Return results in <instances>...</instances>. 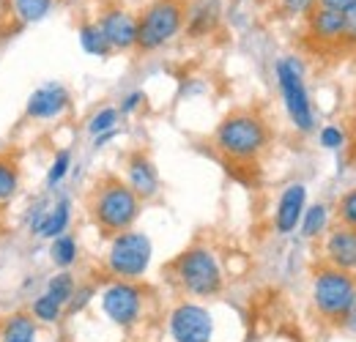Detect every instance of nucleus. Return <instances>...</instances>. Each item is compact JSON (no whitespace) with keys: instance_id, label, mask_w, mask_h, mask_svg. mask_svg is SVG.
I'll return each mask as SVG.
<instances>
[{"instance_id":"obj_12","label":"nucleus","mask_w":356,"mask_h":342,"mask_svg":"<svg viewBox=\"0 0 356 342\" xmlns=\"http://www.w3.org/2000/svg\"><path fill=\"white\" fill-rule=\"evenodd\" d=\"M127 186L140 200H151L159 195V172H156V165L151 162L148 154L134 151L127 159Z\"/></svg>"},{"instance_id":"obj_20","label":"nucleus","mask_w":356,"mask_h":342,"mask_svg":"<svg viewBox=\"0 0 356 342\" xmlns=\"http://www.w3.org/2000/svg\"><path fill=\"white\" fill-rule=\"evenodd\" d=\"M77 255H80V247H77V238L72 233H63V236H58V238L49 241V260L60 271H69L77 263Z\"/></svg>"},{"instance_id":"obj_29","label":"nucleus","mask_w":356,"mask_h":342,"mask_svg":"<svg viewBox=\"0 0 356 342\" xmlns=\"http://www.w3.org/2000/svg\"><path fill=\"white\" fill-rule=\"evenodd\" d=\"M315 6H318V0H280V8L288 17H305V14H310Z\"/></svg>"},{"instance_id":"obj_8","label":"nucleus","mask_w":356,"mask_h":342,"mask_svg":"<svg viewBox=\"0 0 356 342\" xmlns=\"http://www.w3.org/2000/svg\"><path fill=\"white\" fill-rule=\"evenodd\" d=\"M143 291L134 282H124V279H113L104 291H102V312L121 329H132L143 318Z\"/></svg>"},{"instance_id":"obj_33","label":"nucleus","mask_w":356,"mask_h":342,"mask_svg":"<svg viewBox=\"0 0 356 342\" xmlns=\"http://www.w3.org/2000/svg\"><path fill=\"white\" fill-rule=\"evenodd\" d=\"M143 101H145V93H143V90H134V93H129V96L121 101V110H118V113H121V115H132Z\"/></svg>"},{"instance_id":"obj_16","label":"nucleus","mask_w":356,"mask_h":342,"mask_svg":"<svg viewBox=\"0 0 356 342\" xmlns=\"http://www.w3.org/2000/svg\"><path fill=\"white\" fill-rule=\"evenodd\" d=\"M0 342H39V323L28 309L8 312L0 320Z\"/></svg>"},{"instance_id":"obj_19","label":"nucleus","mask_w":356,"mask_h":342,"mask_svg":"<svg viewBox=\"0 0 356 342\" xmlns=\"http://www.w3.org/2000/svg\"><path fill=\"white\" fill-rule=\"evenodd\" d=\"M19 186H22V170L17 159L8 154H0V206L11 203L19 195Z\"/></svg>"},{"instance_id":"obj_30","label":"nucleus","mask_w":356,"mask_h":342,"mask_svg":"<svg viewBox=\"0 0 356 342\" xmlns=\"http://www.w3.org/2000/svg\"><path fill=\"white\" fill-rule=\"evenodd\" d=\"M90 296H93V288H90V285H77V291H74L72 301L66 304V312H80L83 307H88Z\"/></svg>"},{"instance_id":"obj_2","label":"nucleus","mask_w":356,"mask_h":342,"mask_svg":"<svg viewBox=\"0 0 356 342\" xmlns=\"http://www.w3.org/2000/svg\"><path fill=\"white\" fill-rule=\"evenodd\" d=\"M90 216H93V222L99 225L102 233L118 236L124 230H132V225L137 222L140 197L124 181L107 178V181L96 184V189L90 195Z\"/></svg>"},{"instance_id":"obj_13","label":"nucleus","mask_w":356,"mask_h":342,"mask_svg":"<svg viewBox=\"0 0 356 342\" xmlns=\"http://www.w3.org/2000/svg\"><path fill=\"white\" fill-rule=\"evenodd\" d=\"M307 209V186L305 184H291L282 189L277 211H274V227L277 233H293L302 222V214Z\"/></svg>"},{"instance_id":"obj_17","label":"nucleus","mask_w":356,"mask_h":342,"mask_svg":"<svg viewBox=\"0 0 356 342\" xmlns=\"http://www.w3.org/2000/svg\"><path fill=\"white\" fill-rule=\"evenodd\" d=\"M310 36L318 42H343V11H332L323 6H315L310 14Z\"/></svg>"},{"instance_id":"obj_24","label":"nucleus","mask_w":356,"mask_h":342,"mask_svg":"<svg viewBox=\"0 0 356 342\" xmlns=\"http://www.w3.org/2000/svg\"><path fill=\"white\" fill-rule=\"evenodd\" d=\"M74 291H77V279H74V274L72 271H58L55 277H49L47 279V296L49 299H55L58 304H69L72 296H74Z\"/></svg>"},{"instance_id":"obj_15","label":"nucleus","mask_w":356,"mask_h":342,"mask_svg":"<svg viewBox=\"0 0 356 342\" xmlns=\"http://www.w3.org/2000/svg\"><path fill=\"white\" fill-rule=\"evenodd\" d=\"M39 214L36 219L31 222V230L39 236V238H58V236H63L66 230H69V222H72V203L66 200V197H60V200H55L52 206H47V209H36Z\"/></svg>"},{"instance_id":"obj_31","label":"nucleus","mask_w":356,"mask_h":342,"mask_svg":"<svg viewBox=\"0 0 356 342\" xmlns=\"http://www.w3.org/2000/svg\"><path fill=\"white\" fill-rule=\"evenodd\" d=\"M343 140H346V137H343V131L337 127L321 129V145H323V148H332V151H334V148L343 145Z\"/></svg>"},{"instance_id":"obj_3","label":"nucleus","mask_w":356,"mask_h":342,"mask_svg":"<svg viewBox=\"0 0 356 342\" xmlns=\"http://www.w3.org/2000/svg\"><path fill=\"white\" fill-rule=\"evenodd\" d=\"M173 277H176L178 288L195 299H211L225 285L220 260L209 247L184 250L173 263Z\"/></svg>"},{"instance_id":"obj_9","label":"nucleus","mask_w":356,"mask_h":342,"mask_svg":"<svg viewBox=\"0 0 356 342\" xmlns=\"http://www.w3.org/2000/svg\"><path fill=\"white\" fill-rule=\"evenodd\" d=\"M168 329L173 342H211L214 340V318L197 301H181L168 318Z\"/></svg>"},{"instance_id":"obj_34","label":"nucleus","mask_w":356,"mask_h":342,"mask_svg":"<svg viewBox=\"0 0 356 342\" xmlns=\"http://www.w3.org/2000/svg\"><path fill=\"white\" fill-rule=\"evenodd\" d=\"M318 6L332 8V11H348L356 6V0H318Z\"/></svg>"},{"instance_id":"obj_25","label":"nucleus","mask_w":356,"mask_h":342,"mask_svg":"<svg viewBox=\"0 0 356 342\" xmlns=\"http://www.w3.org/2000/svg\"><path fill=\"white\" fill-rule=\"evenodd\" d=\"M326 206L323 203H315L310 209H305V214H302V236L305 238H315V236H321L323 230H326Z\"/></svg>"},{"instance_id":"obj_1","label":"nucleus","mask_w":356,"mask_h":342,"mask_svg":"<svg viewBox=\"0 0 356 342\" xmlns=\"http://www.w3.org/2000/svg\"><path fill=\"white\" fill-rule=\"evenodd\" d=\"M214 145L222 156L233 159V162H252L268 145L266 121L247 110L230 113L214 131Z\"/></svg>"},{"instance_id":"obj_32","label":"nucleus","mask_w":356,"mask_h":342,"mask_svg":"<svg viewBox=\"0 0 356 342\" xmlns=\"http://www.w3.org/2000/svg\"><path fill=\"white\" fill-rule=\"evenodd\" d=\"M343 42L356 44V6L343 11Z\"/></svg>"},{"instance_id":"obj_21","label":"nucleus","mask_w":356,"mask_h":342,"mask_svg":"<svg viewBox=\"0 0 356 342\" xmlns=\"http://www.w3.org/2000/svg\"><path fill=\"white\" fill-rule=\"evenodd\" d=\"M11 3V17L19 25H36L52 11V0H8Z\"/></svg>"},{"instance_id":"obj_23","label":"nucleus","mask_w":356,"mask_h":342,"mask_svg":"<svg viewBox=\"0 0 356 342\" xmlns=\"http://www.w3.org/2000/svg\"><path fill=\"white\" fill-rule=\"evenodd\" d=\"M28 312L33 315V320H36L39 326H55V323H60V318L66 315V307L58 304L55 299H49L47 293H42V296H36V299L31 301V309H28Z\"/></svg>"},{"instance_id":"obj_10","label":"nucleus","mask_w":356,"mask_h":342,"mask_svg":"<svg viewBox=\"0 0 356 342\" xmlns=\"http://www.w3.org/2000/svg\"><path fill=\"white\" fill-rule=\"evenodd\" d=\"M72 107V93L69 88L60 83H47V86L36 88L28 96L25 104V118L31 121H58L60 115H66Z\"/></svg>"},{"instance_id":"obj_26","label":"nucleus","mask_w":356,"mask_h":342,"mask_svg":"<svg viewBox=\"0 0 356 342\" xmlns=\"http://www.w3.org/2000/svg\"><path fill=\"white\" fill-rule=\"evenodd\" d=\"M72 170V151L69 148H60L55 156H52V162H49V170H47V186L49 189H55L66 175Z\"/></svg>"},{"instance_id":"obj_4","label":"nucleus","mask_w":356,"mask_h":342,"mask_svg":"<svg viewBox=\"0 0 356 342\" xmlns=\"http://www.w3.org/2000/svg\"><path fill=\"white\" fill-rule=\"evenodd\" d=\"M186 19V8L181 0H154L137 17V52H154L173 42Z\"/></svg>"},{"instance_id":"obj_5","label":"nucleus","mask_w":356,"mask_h":342,"mask_svg":"<svg viewBox=\"0 0 356 342\" xmlns=\"http://www.w3.org/2000/svg\"><path fill=\"white\" fill-rule=\"evenodd\" d=\"M151 255H154V244L145 233L140 230H124L118 236H113L110 247H107V257L104 266L115 279L124 282H137L148 266H151Z\"/></svg>"},{"instance_id":"obj_27","label":"nucleus","mask_w":356,"mask_h":342,"mask_svg":"<svg viewBox=\"0 0 356 342\" xmlns=\"http://www.w3.org/2000/svg\"><path fill=\"white\" fill-rule=\"evenodd\" d=\"M118 110L115 107H102L99 113H93L88 121V131L93 137H99V134H104V131H113L115 124H118Z\"/></svg>"},{"instance_id":"obj_11","label":"nucleus","mask_w":356,"mask_h":342,"mask_svg":"<svg viewBox=\"0 0 356 342\" xmlns=\"http://www.w3.org/2000/svg\"><path fill=\"white\" fill-rule=\"evenodd\" d=\"M96 25L104 33L107 44L113 47V52H129V49H134V44H137V17L129 14L127 8H107V11H102Z\"/></svg>"},{"instance_id":"obj_6","label":"nucleus","mask_w":356,"mask_h":342,"mask_svg":"<svg viewBox=\"0 0 356 342\" xmlns=\"http://www.w3.org/2000/svg\"><path fill=\"white\" fill-rule=\"evenodd\" d=\"M356 299V282L348 271L321 268L312 279V304L321 318L343 320Z\"/></svg>"},{"instance_id":"obj_7","label":"nucleus","mask_w":356,"mask_h":342,"mask_svg":"<svg viewBox=\"0 0 356 342\" xmlns=\"http://www.w3.org/2000/svg\"><path fill=\"white\" fill-rule=\"evenodd\" d=\"M274 74H277V86H280L285 110H288L293 127L299 131H310L315 127V115H312L310 93H307V86H305L302 63L296 58H282V60H277Z\"/></svg>"},{"instance_id":"obj_22","label":"nucleus","mask_w":356,"mask_h":342,"mask_svg":"<svg viewBox=\"0 0 356 342\" xmlns=\"http://www.w3.org/2000/svg\"><path fill=\"white\" fill-rule=\"evenodd\" d=\"M77 39H80V47H83L88 55H93V58H110V55H113V47L107 44L104 33L99 31L96 22H83L80 31H77Z\"/></svg>"},{"instance_id":"obj_35","label":"nucleus","mask_w":356,"mask_h":342,"mask_svg":"<svg viewBox=\"0 0 356 342\" xmlns=\"http://www.w3.org/2000/svg\"><path fill=\"white\" fill-rule=\"evenodd\" d=\"M343 323H346V326H348V329H351V332H354V334H356V299H354V304H351V309L346 312V318H343Z\"/></svg>"},{"instance_id":"obj_14","label":"nucleus","mask_w":356,"mask_h":342,"mask_svg":"<svg viewBox=\"0 0 356 342\" xmlns=\"http://www.w3.org/2000/svg\"><path fill=\"white\" fill-rule=\"evenodd\" d=\"M326 260L332 263V268L340 271H356V230L354 227H334L326 238Z\"/></svg>"},{"instance_id":"obj_18","label":"nucleus","mask_w":356,"mask_h":342,"mask_svg":"<svg viewBox=\"0 0 356 342\" xmlns=\"http://www.w3.org/2000/svg\"><path fill=\"white\" fill-rule=\"evenodd\" d=\"M217 19H220V3L217 0H200L186 14L184 25H186V33L192 39H200V36H209V31H214Z\"/></svg>"},{"instance_id":"obj_28","label":"nucleus","mask_w":356,"mask_h":342,"mask_svg":"<svg viewBox=\"0 0 356 342\" xmlns=\"http://www.w3.org/2000/svg\"><path fill=\"white\" fill-rule=\"evenodd\" d=\"M337 216H340V222L346 227H354L356 230V189L348 192V195H343V200L337 206Z\"/></svg>"}]
</instances>
